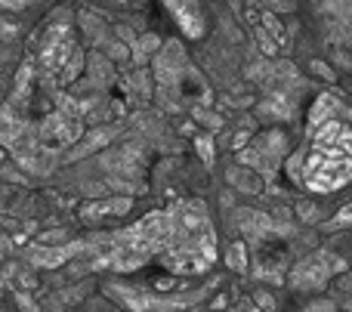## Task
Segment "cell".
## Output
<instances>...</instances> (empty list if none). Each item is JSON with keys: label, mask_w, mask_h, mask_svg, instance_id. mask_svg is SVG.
<instances>
[{"label": "cell", "mask_w": 352, "mask_h": 312, "mask_svg": "<svg viewBox=\"0 0 352 312\" xmlns=\"http://www.w3.org/2000/svg\"><path fill=\"white\" fill-rule=\"evenodd\" d=\"M226 266H229V269H235V272L248 269V247H244L241 241H235V245L226 251Z\"/></svg>", "instance_id": "8fae6325"}, {"label": "cell", "mask_w": 352, "mask_h": 312, "mask_svg": "<svg viewBox=\"0 0 352 312\" xmlns=\"http://www.w3.org/2000/svg\"><path fill=\"white\" fill-rule=\"evenodd\" d=\"M158 47H161V41L155 34L140 37V41H136V59H142V53H148V49H158Z\"/></svg>", "instance_id": "7c38bea8"}, {"label": "cell", "mask_w": 352, "mask_h": 312, "mask_svg": "<svg viewBox=\"0 0 352 312\" xmlns=\"http://www.w3.org/2000/svg\"><path fill=\"white\" fill-rule=\"evenodd\" d=\"M80 130H84V124H80V115L74 111V105H62L59 111H53V115L41 124L37 133H41L43 146H47L50 152H56V148H62V146H72L80 136Z\"/></svg>", "instance_id": "5b68a950"}, {"label": "cell", "mask_w": 352, "mask_h": 312, "mask_svg": "<svg viewBox=\"0 0 352 312\" xmlns=\"http://www.w3.org/2000/svg\"><path fill=\"white\" fill-rule=\"evenodd\" d=\"M173 232V214L170 210H152L140 223L121 229L115 235H105V241H96L99 260L111 266L115 272H133L146 266L148 260H158L167 247Z\"/></svg>", "instance_id": "3957f363"}, {"label": "cell", "mask_w": 352, "mask_h": 312, "mask_svg": "<svg viewBox=\"0 0 352 312\" xmlns=\"http://www.w3.org/2000/svg\"><path fill=\"white\" fill-rule=\"evenodd\" d=\"M41 68L43 78L53 87H65L84 68V53H80L78 34L72 28V19H65V12H56V19H50L47 28L41 34Z\"/></svg>", "instance_id": "277c9868"}, {"label": "cell", "mask_w": 352, "mask_h": 312, "mask_svg": "<svg viewBox=\"0 0 352 312\" xmlns=\"http://www.w3.org/2000/svg\"><path fill=\"white\" fill-rule=\"evenodd\" d=\"M195 146H198V155L204 158V164H210V161H213V142H210V136H198V140H195Z\"/></svg>", "instance_id": "4fadbf2b"}, {"label": "cell", "mask_w": 352, "mask_h": 312, "mask_svg": "<svg viewBox=\"0 0 352 312\" xmlns=\"http://www.w3.org/2000/svg\"><path fill=\"white\" fill-rule=\"evenodd\" d=\"M84 245H68V247H34L31 251V263L34 266H43V269H53L59 263H68L74 254L80 251Z\"/></svg>", "instance_id": "30bf717a"}, {"label": "cell", "mask_w": 352, "mask_h": 312, "mask_svg": "<svg viewBox=\"0 0 352 312\" xmlns=\"http://www.w3.org/2000/svg\"><path fill=\"white\" fill-rule=\"evenodd\" d=\"M281 152H285V136L266 133V136H256V142L241 155V161L248 167H254V170H260L263 177H272L281 161Z\"/></svg>", "instance_id": "8992f818"}, {"label": "cell", "mask_w": 352, "mask_h": 312, "mask_svg": "<svg viewBox=\"0 0 352 312\" xmlns=\"http://www.w3.org/2000/svg\"><path fill=\"white\" fill-rule=\"evenodd\" d=\"M115 3H127V0H115Z\"/></svg>", "instance_id": "9a60e30c"}, {"label": "cell", "mask_w": 352, "mask_h": 312, "mask_svg": "<svg viewBox=\"0 0 352 312\" xmlns=\"http://www.w3.org/2000/svg\"><path fill=\"white\" fill-rule=\"evenodd\" d=\"M291 177L316 195H334L352 186V109L331 96L318 99L306 146L287 161Z\"/></svg>", "instance_id": "6da1fadb"}, {"label": "cell", "mask_w": 352, "mask_h": 312, "mask_svg": "<svg viewBox=\"0 0 352 312\" xmlns=\"http://www.w3.org/2000/svg\"><path fill=\"white\" fill-rule=\"evenodd\" d=\"M170 6L176 25L186 31L192 41H198L204 34V12H201V0H164Z\"/></svg>", "instance_id": "ba28073f"}, {"label": "cell", "mask_w": 352, "mask_h": 312, "mask_svg": "<svg viewBox=\"0 0 352 312\" xmlns=\"http://www.w3.org/2000/svg\"><path fill=\"white\" fill-rule=\"evenodd\" d=\"M334 257H328V254H318V257H309V260H303V263L297 266V272H294V285L297 288H303V291H316V288H322L324 285V278L331 276L334 269H340V266H328Z\"/></svg>", "instance_id": "52a82bcc"}, {"label": "cell", "mask_w": 352, "mask_h": 312, "mask_svg": "<svg viewBox=\"0 0 352 312\" xmlns=\"http://www.w3.org/2000/svg\"><path fill=\"white\" fill-rule=\"evenodd\" d=\"M130 208H133V198L115 195V198H105V201H87L80 208V216L87 223H99V220H109V216H124Z\"/></svg>", "instance_id": "9c48e42d"}, {"label": "cell", "mask_w": 352, "mask_h": 312, "mask_svg": "<svg viewBox=\"0 0 352 312\" xmlns=\"http://www.w3.org/2000/svg\"><path fill=\"white\" fill-rule=\"evenodd\" d=\"M173 232L158 263L173 276H204L217 263V229L204 201H179L170 208Z\"/></svg>", "instance_id": "7a4b0ae2"}, {"label": "cell", "mask_w": 352, "mask_h": 312, "mask_svg": "<svg viewBox=\"0 0 352 312\" xmlns=\"http://www.w3.org/2000/svg\"><path fill=\"white\" fill-rule=\"evenodd\" d=\"M28 3H34V0H0V6H3V10H25Z\"/></svg>", "instance_id": "5bb4252c"}]
</instances>
